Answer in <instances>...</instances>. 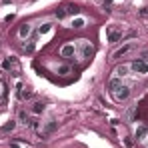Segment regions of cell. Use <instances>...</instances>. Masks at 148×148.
<instances>
[{"label":"cell","instance_id":"obj_1","mask_svg":"<svg viewBox=\"0 0 148 148\" xmlns=\"http://www.w3.org/2000/svg\"><path fill=\"white\" fill-rule=\"evenodd\" d=\"M114 96H116V100H126L130 96V88L128 86H120L118 90H114Z\"/></svg>","mask_w":148,"mask_h":148},{"label":"cell","instance_id":"obj_2","mask_svg":"<svg viewBox=\"0 0 148 148\" xmlns=\"http://www.w3.org/2000/svg\"><path fill=\"white\" fill-rule=\"evenodd\" d=\"M146 134H148V126L142 124V126H138V130H136L134 138H136V140H144V136H146Z\"/></svg>","mask_w":148,"mask_h":148},{"label":"cell","instance_id":"obj_3","mask_svg":"<svg viewBox=\"0 0 148 148\" xmlns=\"http://www.w3.org/2000/svg\"><path fill=\"white\" fill-rule=\"evenodd\" d=\"M132 68H134L136 72H148V64L146 62H140V60H136V62L132 64Z\"/></svg>","mask_w":148,"mask_h":148},{"label":"cell","instance_id":"obj_4","mask_svg":"<svg viewBox=\"0 0 148 148\" xmlns=\"http://www.w3.org/2000/svg\"><path fill=\"white\" fill-rule=\"evenodd\" d=\"M80 44H82V56H84V58H88V56L92 54V46H90L86 40H80Z\"/></svg>","mask_w":148,"mask_h":148},{"label":"cell","instance_id":"obj_5","mask_svg":"<svg viewBox=\"0 0 148 148\" xmlns=\"http://www.w3.org/2000/svg\"><path fill=\"white\" fill-rule=\"evenodd\" d=\"M130 50H132V44H126V46H122L120 50H116V52H114V58H122L124 54H126V52H130Z\"/></svg>","mask_w":148,"mask_h":148},{"label":"cell","instance_id":"obj_6","mask_svg":"<svg viewBox=\"0 0 148 148\" xmlns=\"http://www.w3.org/2000/svg\"><path fill=\"white\" fill-rule=\"evenodd\" d=\"M120 86H122V82H120V78H112V80L108 82V88H110L112 92H114V90H118Z\"/></svg>","mask_w":148,"mask_h":148},{"label":"cell","instance_id":"obj_7","mask_svg":"<svg viewBox=\"0 0 148 148\" xmlns=\"http://www.w3.org/2000/svg\"><path fill=\"white\" fill-rule=\"evenodd\" d=\"M62 56H74V46L72 44H68V46L62 48Z\"/></svg>","mask_w":148,"mask_h":148},{"label":"cell","instance_id":"obj_8","mask_svg":"<svg viewBox=\"0 0 148 148\" xmlns=\"http://www.w3.org/2000/svg\"><path fill=\"white\" fill-rule=\"evenodd\" d=\"M108 40H110V42H116V40H120V32H114V30H110V34H108Z\"/></svg>","mask_w":148,"mask_h":148},{"label":"cell","instance_id":"obj_9","mask_svg":"<svg viewBox=\"0 0 148 148\" xmlns=\"http://www.w3.org/2000/svg\"><path fill=\"white\" fill-rule=\"evenodd\" d=\"M30 34V24H22L20 26V36L24 38V36H28Z\"/></svg>","mask_w":148,"mask_h":148},{"label":"cell","instance_id":"obj_10","mask_svg":"<svg viewBox=\"0 0 148 148\" xmlns=\"http://www.w3.org/2000/svg\"><path fill=\"white\" fill-rule=\"evenodd\" d=\"M32 110H34V112H36V114H40V112H44V104H42V102H36V104H34V108H32Z\"/></svg>","mask_w":148,"mask_h":148},{"label":"cell","instance_id":"obj_11","mask_svg":"<svg viewBox=\"0 0 148 148\" xmlns=\"http://www.w3.org/2000/svg\"><path fill=\"white\" fill-rule=\"evenodd\" d=\"M126 72H128V68H126V66H118V68L114 70V74H116V76H124Z\"/></svg>","mask_w":148,"mask_h":148},{"label":"cell","instance_id":"obj_12","mask_svg":"<svg viewBox=\"0 0 148 148\" xmlns=\"http://www.w3.org/2000/svg\"><path fill=\"white\" fill-rule=\"evenodd\" d=\"M66 14H68V12H66V8H64V6H62V8H58V10H56V18H64V16H66Z\"/></svg>","mask_w":148,"mask_h":148},{"label":"cell","instance_id":"obj_13","mask_svg":"<svg viewBox=\"0 0 148 148\" xmlns=\"http://www.w3.org/2000/svg\"><path fill=\"white\" fill-rule=\"evenodd\" d=\"M14 126H16L14 122H8V124H4V126H2V130H4V132H10V130H14Z\"/></svg>","mask_w":148,"mask_h":148},{"label":"cell","instance_id":"obj_14","mask_svg":"<svg viewBox=\"0 0 148 148\" xmlns=\"http://www.w3.org/2000/svg\"><path fill=\"white\" fill-rule=\"evenodd\" d=\"M48 30H50V24H42L40 28H38V32H40V34H46Z\"/></svg>","mask_w":148,"mask_h":148},{"label":"cell","instance_id":"obj_15","mask_svg":"<svg viewBox=\"0 0 148 148\" xmlns=\"http://www.w3.org/2000/svg\"><path fill=\"white\" fill-rule=\"evenodd\" d=\"M64 8H66V12H68V14H76V12H78V8H76V6H64Z\"/></svg>","mask_w":148,"mask_h":148},{"label":"cell","instance_id":"obj_16","mask_svg":"<svg viewBox=\"0 0 148 148\" xmlns=\"http://www.w3.org/2000/svg\"><path fill=\"white\" fill-rule=\"evenodd\" d=\"M74 28H82V26H84V20H82V18H78V20H74Z\"/></svg>","mask_w":148,"mask_h":148},{"label":"cell","instance_id":"obj_17","mask_svg":"<svg viewBox=\"0 0 148 148\" xmlns=\"http://www.w3.org/2000/svg\"><path fill=\"white\" fill-rule=\"evenodd\" d=\"M58 72H60V74H68V72H70V68H68V66H60Z\"/></svg>","mask_w":148,"mask_h":148},{"label":"cell","instance_id":"obj_18","mask_svg":"<svg viewBox=\"0 0 148 148\" xmlns=\"http://www.w3.org/2000/svg\"><path fill=\"white\" fill-rule=\"evenodd\" d=\"M32 96V92H28V90H22L20 92V98H30Z\"/></svg>","mask_w":148,"mask_h":148},{"label":"cell","instance_id":"obj_19","mask_svg":"<svg viewBox=\"0 0 148 148\" xmlns=\"http://www.w3.org/2000/svg\"><path fill=\"white\" fill-rule=\"evenodd\" d=\"M2 66H4V68H6V70H8V68H10V66H12V60H4V62H2Z\"/></svg>","mask_w":148,"mask_h":148},{"label":"cell","instance_id":"obj_20","mask_svg":"<svg viewBox=\"0 0 148 148\" xmlns=\"http://www.w3.org/2000/svg\"><path fill=\"white\" fill-rule=\"evenodd\" d=\"M54 128H56V122H50L48 126H46V132H52Z\"/></svg>","mask_w":148,"mask_h":148}]
</instances>
